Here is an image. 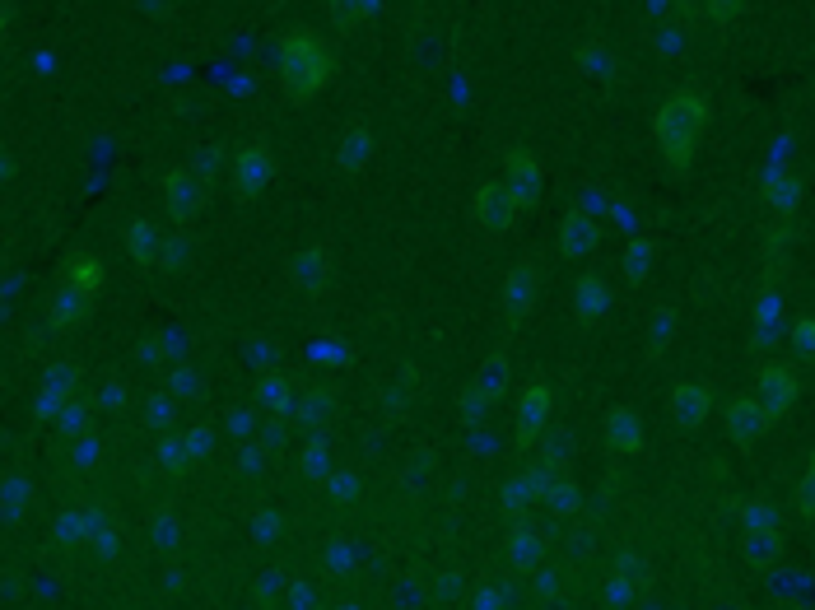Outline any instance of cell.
<instances>
[{
  "mask_svg": "<svg viewBox=\"0 0 815 610\" xmlns=\"http://www.w3.org/2000/svg\"><path fill=\"white\" fill-rule=\"evenodd\" d=\"M708 126V103L699 94H676L657 112V145H662L671 168H685L694 159V145Z\"/></svg>",
  "mask_w": 815,
  "mask_h": 610,
  "instance_id": "obj_1",
  "label": "cell"
},
{
  "mask_svg": "<svg viewBox=\"0 0 815 610\" xmlns=\"http://www.w3.org/2000/svg\"><path fill=\"white\" fill-rule=\"evenodd\" d=\"M280 70H285V89L294 98H308L317 94L331 75V56L326 47L313 38V33H289L285 42V56H280Z\"/></svg>",
  "mask_w": 815,
  "mask_h": 610,
  "instance_id": "obj_2",
  "label": "cell"
},
{
  "mask_svg": "<svg viewBox=\"0 0 815 610\" xmlns=\"http://www.w3.org/2000/svg\"><path fill=\"white\" fill-rule=\"evenodd\" d=\"M476 215H480V224H485V229L503 233V229H508V219L517 215V196H513V187H503V182H489V187H480V196H476Z\"/></svg>",
  "mask_w": 815,
  "mask_h": 610,
  "instance_id": "obj_3",
  "label": "cell"
},
{
  "mask_svg": "<svg viewBox=\"0 0 815 610\" xmlns=\"http://www.w3.org/2000/svg\"><path fill=\"white\" fill-rule=\"evenodd\" d=\"M792 396H797V373H792V368H778V364L764 368L760 373V396H755V401L769 410V420L792 406Z\"/></svg>",
  "mask_w": 815,
  "mask_h": 610,
  "instance_id": "obj_4",
  "label": "cell"
},
{
  "mask_svg": "<svg viewBox=\"0 0 815 610\" xmlns=\"http://www.w3.org/2000/svg\"><path fill=\"white\" fill-rule=\"evenodd\" d=\"M545 410H550V387H541V382H536V387H527V396H522V424H517V443H522V448L541 434Z\"/></svg>",
  "mask_w": 815,
  "mask_h": 610,
  "instance_id": "obj_5",
  "label": "cell"
},
{
  "mask_svg": "<svg viewBox=\"0 0 815 610\" xmlns=\"http://www.w3.org/2000/svg\"><path fill=\"white\" fill-rule=\"evenodd\" d=\"M266 177H271V154H266V145H252V150H243V159H238V191L243 196H252V191L266 187Z\"/></svg>",
  "mask_w": 815,
  "mask_h": 610,
  "instance_id": "obj_6",
  "label": "cell"
},
{
  "mask_svg": "<svg viewBox=\"0 0 815 610\" xmlns=\"http://www.w3.org/2000/svg\"><path fill=\"white\" fill-rule=\"evenodd\" d=\"M508 173H513V196H517V205H531V201H536V191H541V168H536V159H531L527 150H517L513 159H508Z\"/></svg>",
  "mask_w": 815,
  "mask_h": 610,
  "instance_id": "obj_7",
  "label": "cell"
},
{
  "mask_svg": "<svg viewBox=\"0 0 815 610\" xmlns=\"http://www.w3.org/2000/svg\"><path fill=\"white\" fill-rule=\"evenodd\" d=\"M606 443H611L615 452H639V443H643L639 420H634L629 410H611V420H606Z\"/></svg>",
  "mask_w": 815,
  "mask_h": 610,
  "instance_id": "obj_8",
  "label": "cell"
},
{
  "mask_svg": "<svg viewBox=\"0 0 815 610\" xmlns=\"http://www.w3.org/2000/svg\"><path fill=\"white\" fill-rule=\"evenodd\" d=\"M764 424H769V410H764L760 401H736L732 406V434L741 438V443H750Z\"/></svg>",
  "mask_w": 815,
  "mask_h": 610,
  "instance_id": "obj_9",
  "label": "cell"
},
{
  "mask_svg": "<svg viewBox=\"0 0 815 610\" xmlns=\"http://www.w3.org/2000/svg\"><path fill=\"white\" fill-rule=\"evenodd\" d=\"M592 243H597V229H592V219H587V215H569L559 247H564L569 257H583V252H592Z\"/></svg>",
  "mask_w": 815,
  "mask_h": 610,
  "instance_id": "obj_10",
  "label": "cell"
},
{
  "mask_svg": "<svg viewBox=\"0 0 815 610\" xmlns=\"http://www.w3.org/2000/svg\"><path fill=\"white\" fill-rule=\"evenodd\" d=\"M531 285H536V271H531V266H517V271L508 275V317H513V322L531 308Z\"/></svg>",
  "mask_w": 815,
  "mask_h": 610,
  "instance_id": "obj_11",
  "label": "cell"
},
{
  "mask_svg": "<svg viewBox=\"0 0 815 610\" xmlns=\"http://www.w3.org/2000/svg\"><path fill=\"white\" fill-rule=\"evenodd\" d=\"M676 415H680V424H704V415H708V392L704 387H694V382L676 387Z\"/></svg>",
  "mask_w": 815,
  "mask_h": 610,
  "instance_id": "obj_12",
  "label": "cell"
},
{
  "mask_svg": "<svg viewBox=\"0 0 815 610\" xmlns=\"http://www.w3.org/2000/svg\"><path fill=\"white\" fill-rule=\"evenodd\" d=\"M98 280H103V271H98V261H89V257L70 261V285H75V289H84V294H89V299H94Z\"/></svg>",
  "mask_w": 815,
  "mask_h": 610,
  "instance_id": "obj_13",
  "label": "cell"
},
{
  "mask_svg": "<svg viewBox=\"0 0 815 610\" xmlns=\"http://www.w3.org/2000/svg\"><path fill=\"white\" fill-rule=\"evenodd\" d=\"M578 308H583V317H601L606 312V285L601 280H583L578 285Z\"/></svg>",
  "mask_w": 815,
  "mask_h": 610,
  "instance_id": "obj_14",
  "label": "cell"
},
{
  "mask_svg": "<svg viewBox=\"0 0 815 610\" xmlns=\"http://www.w3.org/2000/svg\"><path fill=\"white\" fill-rule=\"evenodd\" d=\"M326 5H331V14H336V19H345V24H354V19H364V14L373 10L378 0H326Z\"/></svg>",
  "mask_w": 815,
  "mask_h": 610,
  "instance_id": "obj_15",
  "label": "cell"
},
{
  "mask_svg": "<svg viewBox=\"0 0 815 610\" xmlns=\"http://www.w3.org/2000/svg\"><path fill=\"white\" fill-rule=\"evenodd\" d=\"M513 559L517 564H536V559H541V541H536L531 531H517L513 536Z\"/></svg>",
  "mask_w": 815,
  "mask_h": 610,
  "instance_id": "obj_16",
  "label": "cell"
},
{
  "mask_svg": "<svg viewBox=\"0 0 815 610\" xmlns=\"http://www.w3.org/2000/svg\"><path fill=\"white\" fill-rule=\"evenodd\" d=\"M769 201L792 210V205H797V182H792V177H774V182H769Z\"/></svg>",
  "mask_w": 815,
  "mask_h": 610,
  "instance_id": "obj_17",
  "label": "cell"
},
{
  "mask_svg": "<svg viewBox=\"0 0 815 610\" xmlns=\"http://www.w3.org/2000/svg\"><path fill=\"white\" fill-rule=\"evenodd\" d=\"M648 257H652L648 243H634V247H629V257H625L629 280H643V275H648Z\"/></svg>",
  "mask_w": 815,
  "mask_h": 610,
  "instance_id": "obj_18",
  "label": "cell"
},
{
  "mask_svg": "<svg viewBox=\"0 0 815 610\" xmlns=\"http://www.w3.org/2000/svg\"><path fill=\"white\" fill-rule=\"evenodd\" d=\"M131 252H136L140 261H150V252H154V233L145 229V224H136V233H131Z\"/></svg>",
  "mask_w": 815,
  "mask_h": 610,
  "instance_id": "obj_19",
  "label": "cell"
},
{
  "mask_svg": "<svg viewBox=\"0 0 815 610\" xmlns=\"http://www.w3.org/2000/svg\"><path fill=\"white\" fill-rule=\"evenodd\" d=\"M797 350H802L806 359H815V322H811V317L797 326Z\"/></svg>",
  "mask_w": 815,
  "mask_h": 610,
  "instance_id": "obj_20",
  "label": "cell"
},
{
  "mask_svg": "<svg viewBox=\"0 0 815 610\" xmlns=\"http://www.w3.org/2000/svg\"><path fill=\"white\" fill-rule=\"evenodd\" d=\"M802 513L815 517V461H811V471H806V480H802Z\"/></svg>",
  "mask_w": 815,
  "mask_h": 610,
  "instance_id": "obj_21",
  "label": "cell"
},
{
  "mask_svg": "<svg viewBox=\"0 0 815 610\" xmlns=\"http://www.w3.org/2000/svg\"><path fill=\"white\" fill-rule=\"evenodd\" d=\"M704 10L713 14V19H732V14L741 10V0H704Z\"/></svg>",
  "mask_w": 815,
  "mask_h": 610,
  "instance_id": "obj_22",
  "label": "cell"
}]
</instances>
